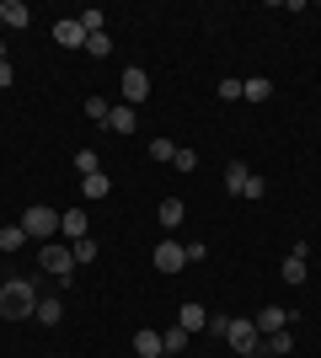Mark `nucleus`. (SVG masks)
<instances>
[{
    "mask_svg": "<svg viewBox=\"0 0 321 358\" xmlns=\"http://www.w3.org/2000/svg\"><path fill=\"white\" fill-rule=\"evenodd\" d=\"M0 38H6V22H0Z\"/></svg>",
    "mask_w": 321,
    "mask_h": 358,
    "instance_id": "35",
    "label": "nucleus"
},
{
    "mask_svg": "<svg viewBox=\"0 0 321 358\" xmlns=\"http://www.w3.org/2000/svg\"><path fill=\"white\" fill-rule=\"evenodd\" d=\"M107 113H113L107 96H92V102H86V118H92V123H107Z\"/></svg>",
    "mask_w": 321,
    "mask_h": 358,
    "instance_id": "27",
    "label": "nucleus"
},
{
    "mask_svg": "<svg viewBox=\"0 0 321 358\" xmlns=\"http://www.w3.org/2000/svg\"><path fill=\"white\" fill-rule=\"evenodd\" d=\"M241 96H246V102H268V96H273V80H268V75H246Z\"/></svg>",
    "mask_w": 321,
    "mask_h": 358,
    "instance_id": "16",
    "label": "nucleus"
},
{
    "mask_svg": "<svg viewBox=\"0 0 321 358\" xmlns=\"http://www.w3.org/2000/svg\"><path fill=\"white\" fill-rule=\"evenodd\" d=\"M134 353L139 358H161L166 348H161V331H134Z\"/></svg>",
    "mask_w": 321,
    "mask_h": 358,
    "instance_id": "18",
    "label": "nucleus"
},
{
    "mask_svg": "<svg viewBox=\"0 0 321 358\" xmlns=\"http://www.w3.org/2000/svg\"><path fill=\"white\" fill-rule=\"evenodd\" d=\"M38 299H43L38 278H6V284H0V315H6V321H27V315L38 310Z\"/></svg>",
    "mask_w": 321,
    "mask_h": 358,
    "instance_id": "1",
    "label": "nucleus"
},
{
    "mask_svg": "<svg viewBox=\"0 0 321 358\" xmlns=\"http://www.w3.org/2000/svg\"><path fill=\"white\" fill-rule=\"evenodd\" d=\"M70 252H76V268H86V262H97V241H70Z\"/></svg>",
    "mask_w": 321,
    "mask_h": 358,
    "instance_id": "24",
    "label": "nucleus"
},
{
    "mask_svg": "<svg viewBox=\"0 0 321 358\" xmlns=\"http://www.w3.org/2000/svg\"><path fill=\"white\" fill-rule=\"evenodd\" d=\"M187 337H193V331H183V327H166V331H161V348H166V353H183V348H187Z\"/></svg>",
    "mask_w": 321,
    "mask_h": 358,
    "instance_id": "23",
    "label": "nucleus"
},
{
    "mask_svg": "<svg viewBox=\"0 0 321 358\" xmlns=\"http://www.w3.org/2000/svg\"><path fill=\"white\" fill-rule=\"evenodd\" d=\"M80 193H86V198H107V193H113V177H107V171H97V177H80Z\"/></svg>",
    "mask_w": 321,
    "mask_h": 358,
    "instance_id": "20",
    "label": "nucleus"
},
{
    "mask_svg": "<svg viewBox=\"0 0 321 358\" xmlns=\"http://www.w3.org/2000/svg\"><path fill=\"white\" fill-rule=\"evenodd\" d=\"M171 155H177V145H171V139H155V145H150V161H155V166H171Z\"/></svg>",
    "mask_w": 321,
    "mask_h": 358,
    "instance_id": "26",
    "label": "nucleus"
},
{
    "mask_svg": "<svg viewBox=\"0 0 321 358\" xmlns=\"http://www.w3.org/2000/svg\"><path fill=\"white\" fill-rule=\"evenodd\" d=\"M171 166H177V171H193V166H199V155H193V150H187V145H177V155H171Z\"/></svg>",
    "mask_w": 321,
    "mask_h": 358,
    "instance_id": "29",
    "label": "nucleus"
},
{
    "mask_svg": "<svg viewBox=\"0 0 321 358\" xmlns=\"http://www.w3.org/2000/svg\"><path fill=\"white\" fill-rule=\"evenodd\" d=\"M38 273H48V278L70 284V278H76V252H70V246H59V241H43V252H38Z\"/></svg>",
    "mask_w": 321,
    "mask_h": 358,
    "instance_id": "2",
    "label": "nucleus"
},
{
    "mask_svg": "<svg viewBox=\"0 0 321 358\" xmlns=\"http://www.w3.org/2000/svg\"><path fill=\"white\" fill-rule=\"evenodd\" d=\"M80 27H86V32H107V11L86 6V11H80Z\"/></svg>",
    "mask_w": 321,
    "mask_h": 358,
    "instance_id": "25",
    "label": "nucleus"
},
{
    "mask_svg": "<svg viewBox=\"0 0 321 358\" xmlns=\"http://www.w3.org/2000/svg\"><path fill=\"white\" fill-rule=\"evenodd\" d=\"M0 22H6V27H32V11L22 0H0Z\"/></svg>",
    "mask_w": 321,
    "mask_h": 358,
    "instance_id": "17",
    "label": "nucleus"
},
{
    "mask_svg": "<svg viewBox=\"0 0 321 358\" xmlns=\"http://www.w3.org/2000/svg\"><path fill=\"white\" fill-rule=\"evenodd\" d=\"M257 353H262V358H294V327H290V331H268Z\"/></svg>",
    "mask_w": 321,
    "mask_h": 358,
    "instance_id": "10",
    "label": "nucleus"
},
{
    "mask_svg": "<svg viewBox=\"0 0 321 358\" xmlns=\"http://www.w3.org/2000/svg\"><path fill=\"white\" fill-rule=\"evenodd\" d=\"M183 252H187V262H204V257H209V246H204V241H187Z\"/></svg>",
    "mask_w": 321,
    "mask_h": 358,
    "instance_id": "31",
    "label": "nucleus"
},
{
    "mask_svg": "<svg viewBox=\"0 0 321 358\" xmlns=\"http://www.w3.org/2000/svg\"><path fill=\"white\" fill-rule=\"evenodd\" d=\"M86 54H97V59L113 54V38H107V32H92V38H86Z\"/></svg>",
    "mask_w": 321,
    "mask_h": 358,
    "instance_id": "28",
    "label": "nucleus"
},
{
    "mask_svg": "<svg viewBox=\"0 0 321 358\" xmlns=\"http://www.w3.org/2000/svg\"><path fill=\"white\" fill-rule=\"evenodd\" d=\"M16 224H22V230H27L32 241H48L54 230H59V209H48V203H32V209L22 214Z\"/></svg>",
    "mask_w": 321,
    "mask_h": 358,
    "instance_id": "4",
    "label": "nucleus"
},
{
    "mask_svg": "<svg viewBox=\"0 0 321 358\" xmlns=\"http://www.w3.org/2000/svg\"><path fill=\"white\" fill-rule=\"evenodd\" d=\"M155 220H161V230H177V224L187 220V203H183V198H161V209H155Z\"/></svg>",
    "mask_w": 321,
    "mask_h": 358,
    "instance_id": "13",
    "label": "nucleus"
},
{
    "mask_svg": "<svg viewBox=\"0 0 321 358\" xmlns=\"http://www.w3.org/2000/svg\"><path fill=\"white\" fill-rule=\"evenodd\" d=\"M225 343L236 348V353H257V348H262V331L252 327V315H230V327H225Z\"/></svg>",
    "mask_w": 321,
    "mask_h": 358,
    "instance_id": "5",
    "label": "nucleus"
},
{
    "mask_svg": "<svg viewBox=\"0 0 321 358\" xmlns=\"http://www.w3.org/2000/svg\"><path fill=\"white\" fill-rule=\"evenodd\" d=\"M118 96H123V107L145 102V96H150V75L139 70V64H134V70H123V75H118Z\"/></svg>",
    "mask_w": 321,
    "mask_h": 358,
    "instance_id": "6",
    "label": "nucleus"
},
{
    "mask_svg": "<svg viewBox=\"0 0 321 358\" xmlns=\"http://www.w3.org/2000/svg\"><path fill=\"white\" fill-rule=\"evenodd\" d=\"M284 284H306L311 278V268H306V257H284V273H278Z\"/></svg>",
    "mask_w": 321,
    "mask_h": 358,
    "instance_id": "21",
    "label": "nucleus"
},
{
    "mask_svg": "<svg viewBox=\"0 0 321 358\" xmlns=\"http://www.w3.org/2000/svg\"><path fill=\"white\" fill-rule=\"evenodd\" d=\"M107 129H113V134H134V129H139V113H134V107H113V113H107Z\"/></svg>",
    "mask_w": 321,
    "mask_h": 358,
    "instance_id": "14",
    "label": "nucleus"
},
{
    "mask_svg": "<svg viewBox=\"0 0 321 358\" xmlns=\"http://www.w3.org/2000/svg\"><path fill=\"white\" fill-rule=\"evenodd\" d=\"M86 38H92V32L80 27V16H59V22H54V43L59 48H86Z\"/></svg>",
    "mask_w": 321,
    "mask_h": 358,
    "instance_id": "8",
    "label": "nucleus"
},
{
    "mask_svg": "<svg viewBox=\"0 0 321 358\" xmlns=\"http://www.w3.org/2000/svg\"><path fill=\"white\" fill-rule=\"evenodd\" d=\"M22 246H27V230H22V224H0V252L11 257V252H22Z\"/></svg>",
    "mask_w": 321,
    "mask_h": 358,
    "instance_id": "19",
    "label": "nucleus"
},
{
    "mask_svg": "<svg viewBox=\"0 0 321 358\" xmlns=\"http://www.w3.org/2000/svg\"><path fill=\"white\" fill-rule=\"evenodd\" d=\"M220 102H241V80H230V75H225V80H220Z\"/></svg>",
    "mask_w": 321,
    "mask_h": 358,
    "instance_id": "30",
    "label": "nucleus"
},
{
    "mask_svg": "<svg viewBox=\"0 0 321 358\" xmlns=\"http://www.w3.org/2000/svg\"><path fill=\"white\" fill-rule=\"evenodd\" d=\"M225 193H236V198H246V203H257L262 193H268V182L257 177V171H246L241 161H230L225 166Z\"/></svg>",
    "mask_w": 321,
    "mask_h": 358,
    "instance_id": "3",
    "label": "nucleus"
},
{
    "mask_svg": "<svg viewBox=\"0 0 321 358\" xmlns=\"http://www.w3.org/2000/svg\"><path fill=\"white\" fill-rule=\"evenodd\" d=\"M11 80H16V70H11V59H0V91L11 86Z\"/></svg>",
    "mask_w": 321,
    "mask_h": 358,
    "instance_id": "33",
    "label": "nucleus"
},
{
    "mask_svg": "<svg viewBox=\"0 0 321 358\" xmlns=\"http://www.w3.org/2000/svg\"><path fill=\"white\" fill-rule=\"evenodd\" d=\"M32 321H38V327H59V321H64V299L43 294V299H38V310H32Z\"/></svg>",
    "mask_w": 321,
    "mask_h": 358,
    "instance_id": "12",
    "label": "nucleus"
},
{
    "mask_svg": "<svg viewBox=\"0 0 321 358\" xmlns=\"http://www.w3.org/2000/svg\"><path fill=\"white\" fill-rule=\"evenodd\" d=\"M102 161H97V150H76V177H97Z\"/></svg>",
    "mask_w": 321,
    "mask_h": 358,
    "instance_id": "22",
    "label": "nucleus"
},
{
    "mask_svg": "<svg viewBox=\"0 0 321 358\" xmlns=\"http://www.w3.org/2000/svg\"><path fill=\"white\" fill-rule=\"evenodd\" d=\"M155 268H161V273H183L187 268L183 241H161V246H155Z\"/></svg>",
    "mask_w": 321,
    "mask_h": 358,
    "instance_id": "9",
    "label": "nucleus"
},
{
    "mask_svg": "<svg viewBox=\"0 0 321 358\" xmlns=\"http://www.w3.org/2000/svg\"><path fill=\"white\" fill-rule=\"evenodd\" d=\"M225 327H230V315H209V327H204V331H209V337H225Z\"/></svg>",
    "mask_w": 321,
    "mask_h": 358,
    "instance_id": "32",
    "label": "nucleus"
},
{
    "mask_svg": "<svg viewBox=\"0 0 321 358\" xmlns=\"http://www.w3.org/2000/svg\"><path fill=\"white\" fill-rule=\"evenodd\" d=\"M177 327H183V331H204V327H209V310H204V305H193V299H187L183 310H177Z\"/></svg>",
    "mask_w": 321,
    "mask_h": 358,
    "instance_id": "15",
    "label": "nucleus"
},
{
    "mask_svg": "<svg viewBox=\"0 0 321 358\" xmlns=\"http://www.w3.org/2000/svg\"><path fill=\"white\" fill-rule=\"evenodd\" d=\"M0 59H6V38H0Z\"/></svg>",
    "mask_w": 321,
    "mask_h": 358,
    "instance_id": "34",
    "label": "nucleus"
},
{
    "mask_svg": "<svg viewBox=\"0 0 321 358\" xmlns=\"http://www.w3.org/2000/svg\"><path fill=\"white\" fill-rule=\"evenodd\" d=\"M252 327L268 337V331H290L294 327V310H284V305H262L257 315H252Z\"/></svg>",
    "mask_w": 321,
    "mask_h": 358,
    "instance_id": "7",
    "label": "nucleus"
},
{
    "mask_svg": "<svg viewBox=\"0 0 321 358\" xmlns=\"http://www.w3.org/2000/svg\"><path fill=\"white\" fill-rule=\"evenodd\" d=\"M59 236H70V241H86V236H92L86 209H64V214H59Z\"/></svg>",
    "mask_w": 321,
    "mask_h": 358,
    "instance_id": "11",
    "label": "nucleus"
}]
</instances>
